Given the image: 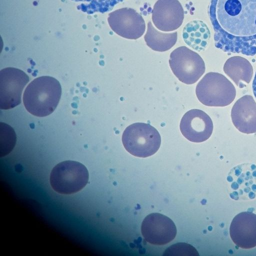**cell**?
Segmentation results:
<instances>
[{"label":"cell","instance_id":"10","mask_svg":"<svg viewBox=\"0 0 256 256\" xmlns=\"http://www.w3.org/2000/svg\"><path fill=\"white\" fill-rule=\"evenodd\" d=\"M141 231L144 240L155 245H164L173 240L176 228L168 217L158 213H152L144 220Z\"/></svg>","mask_w":256,"mask_h":256},{"label":"cell","instance_id":"12","mask_svg":"<svg viewBox=\"0 0 256 256\" xmlns=\"http://www.w3.org/2000/svg\"><path fill=\"white\" fill-rule=\"evenodd\" d=\"M184 16V8L178 0H158L152 13L154 26L163 32L178 29L182 24Z\"/></svg>","mask_w":256,"mask_h":256},{"label":"cell","instance_id":"11","mask_svg":"<svg viewBox=\"0 0 256 256\" xmlns=\"http://www.w3.org/2000/svg\"><path fill=\"white\" fill-rule=\"evenodd\" d=\"M180 128L182 134L187 140L192 142H202L210 138L214 126L206 113L200 110L192 109L183 116Z\"/></svg>","mask_w":256,"mask_h":256},{"label":"cell","instance_id":"18","mask_svg":"<svg viewBox=\"0 0 256 256\" xmlns=\"http://www.w3.org/2000/svg\"><path fill=\"white\" fill-rule=\"evenodd\" d=\"M252 90L254 96L256 98V72L252 82Z\"/></svg>","mask_w":256,"mask_h":256},{"label":"cell","instance_id":"4","mask_svg":"<svg viewBox=\"0 0 256 256\" xmlns=\"http://www.w3.org/2000/svg\"><path fill=\"white\" fill-rule=\"evenodd\" d=\"M125 149L132 155L146 158L154 154L161 144L158 130L149 124L136 122L128 126L122 135Z\"/></svg>","mask_w":256,"mask_h":256},{"label":"cell","instance_id":"7","mask_svg":"<svg viewBox=\"0 0 256 256\" xmlns=\"http://www.w3.org/2000/svg\"><path fill=\"white\" fill-rule=\"evenodd\" d=\"M30 80L22 70L7 68L0 71V109L9 110L20 104L23 90Z\"/></svg>","mask_w":256,"mask_h":256},{"label":"cell","instance_id":"5","mask_svg":"<svg viewBox=\"0 0 256 256\" xmlns=\"http://www.w3.org/2000/svg\"><path fill=\"white\" fill-rule=\"evenodd\" d=\"M88 172L81 163L72 160L61 162L52 170L50 183L52 188L60 194H74L88 184Z\"/></svg>","mask_w":256,"mask_h":256},{"label":"cell","instance_id":"8","mask_svg":"<svg viewBox=\"0 0 256 256\" xmlns=\"http://www.w3.org/2000/svg\"><path fill=\"white\" fill-rule=\"evenodd\" d=\"M227 182L230 197L236 200H247L256 197V166L242 164L232 168Z\"/></svg>","mask_w":256,"mask_h":256},{"label":"cell","instance_id":"1","mask_svg":"<svg viewBox=\"0 0 256 256\" xmlns=\"http://www.w3.org/2000/svg\"><path fill=\"white\" fill-rule=\"evenodd\" d=\"M216 46L224 52L256 54V0H212Z\"/></svg>","mask_w":256,"mask_h":256},{"label":"cell","instance_id":"6","mask_svg":"<svg viewBox=\"0 0 256 256\" xmlns=\"http://www.w3.org/2000/svg\"><path fill=\"white\" fill-rule=\"evenodd\" d=\"M169 64L176 78L187 84L196 82L206 70L202 58L186 46H180L171 52Z\"/></svg>","mask_w":256,"mask_h":256},{"label":"cell","instance_id":"17","mask_svg":"<svg viewBox=\"0 0 256 256\" xmlns=\"http://www.w3.org/2000/svg\"><path fill=\"white\" fill-rule=\"evenodd\" d=\"M177 38V32H160L154 26L151 21H148L144 39L146 45L152 50L161 52L168 50L174 46Z\"/></svg>","mask_w":256,"mask_h":256},{"label":"cell","instance_id":"14","mask_svg":"<svg viewBox=\"0 0 256 256\" xmlns=\"http://www.w3.org/2000/svg\"><path fill=\"white\" fill-rule=\"evenodd\" d=\"M231 118L240 132H256V102L252 96H244L236 101L232 108Z\"/></svg>","mask_w":256,"mask_h":256},{"label":"cell","instance_id":"13","mask_svg":"<svg viewBox=\"0 0 256 256\" xmlns=\"http://www.w3.org/2000/svg\"><path fill=\"white\" fill-rule=\"evenodd\" d=\"M230 234L239 248L249 249L256 246V214L244 212L236 214L231 222Z\"/></svg>","mask_w":256,"mask_h":256},{"label":"cell","instance_id":"3","mask_svg":"<svg viewBox=\"0 0 256 256\" xmlns=\"http://www.w3.org/2000/svg\"><path fill=\"white\" fill-rule=\"evenodd\" d=\"M196 93L199 101L208 106H226L230 104L236 96L232 82L223 74L210 72L197 84Z\"/></svg>","mask_w":256,"mask_h":256},{"label":"cell","instance_id":"2","mask_svg":"<svg viewBox=\"0 0 256 256\" xmlns=\"http://www.w3.org/2000/svg\"><path fill=\"white\" fill-rule=\"evenodd\" d=\"M62 94L59 82L53 77L42 76L34 80L24 90V104L34 116L44 117L56 108Z\"/></svg>","mask_w":256,"mask_h":256},{"label":"cell","instance_id":"9","mask_svg":"<svg viewBox=\"0 0 256 256\" xmlns=\"http://www.w3.org/2000/svg\"><path fill=\"white\" fill-rule=\"evenodd\" d=\"M108 21L116 34L127 39L136 40L144 34L146 30L143 17L130 8H123L110 12Z\"/></svg>","mask_w":256,"mask_h":256},{"label":"cell","instance_id":"16","mask_svg":"<svg viewBox=\"0 0 256 256\" xmlns=\"http://www.w3.org/2000/svg\"><path fill=\"white\" fill-rule=\"evenodd\" d=\"M184 40L193 49L200 51L206 49L210 38V30L202 21L194 20L188 22L182 31Z\"/></svg>","mask_w":256,"mask_h":256},{"label":"cell","instance_id":"15","mask_svg":"<svg viewBox=\"0 0 256 256\" xmlns=\"http://www.w3.org/2000/svg\"><path fill=\"white\" fill-rule=\"evenodd\" d=\"M224 71L240 88L249 84L253 75V68L250 62L240 56L228 58L224 66Z\"/></svg>","mask_w":256,"mask_h":256}]
</instances>
